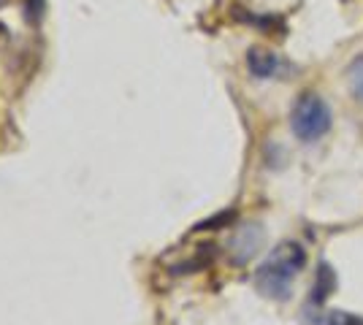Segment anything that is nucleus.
<instances>
[{
    "mask_svg": "<svg viewBox=\"0 0 363 325\" xmlns=\"http://www.w3.org/2000/svg\"><path fill=\"white\" fill-rule=\"evenodd\" d=\"M306 268V249L298 241H282L272 249V255L257 266L255 290L274 301H288L293 293V282Z\"/></svg>",
    "mask_w": 363,
    "mask_h": 325,
    "instance_id": "1",
    "label": "nucleus"
},
{
    "mask_svg": "<svg viewBox=\"0 0 363 325\" xmlns=\"http://www.w3.org/2000/svg\"><path fill=\"white\" fill-rule=\"evenodd\" d=\"M333 125V114L328 103L318 93H301L290 108V130L303 144L320 141Z\"/></svg>",
    "mask_w": 363,
    "mask_h": 325,
    "instance_id": "2",
    "label": "nucleus"
},
{
    "mask_svg": "<svg viewBox=\"0 0 363 325\" xmlns=\"http://www.w3.org/2000/svg\"><path fill=\"white\" fill-rule=\"evenodd\" d=\"M263 241H266L263 225H257V222L242 225L230 239V261L236 266H244L247 261H252L257 255V249L263 247Z\"/></svg>",
    "mask_w": 363,
    "mask_h": 325,
    "instance_id": "3",
    "label": "nucleus"
},
{
    "mask_svg": "<svg viewBox=\"0 0 363 325\" xmlns=\"http://www.w3.org/2000/svg\"><path fill=\"white\" fill-rule=\"evenodd\" d=\"M247 68H250V74L260 81H266V79H274L279 76V71H282V60H279V55L272 52V49H263V47H252L247 52Z\"/></svg>",
    "mask_w": 363,
    "mask_h": 325,
    "instance_id": "4",
    "label": "nucleus"
},
{
    "mask_svg": "<svg viewBox=\"0 0 363 325\" xmlns=\"http://www.w3.org/2000/svg\"><path fill=\"white\" fill-rule=\"evenodd\" d=\"M333 290H336V274L328 263H320L315 285H312V295H309V307H323L333 295Z\"/></svg>",
    "mask_w": 363,
    "mask_h": 325,
    "instance_id": "5",
    "label": "nucleus"
},
{
    "mask_svg": "<svg viewBox=\"0 0 363 325\" xmlns=\"http://www.w3.org/2000/svg\"><path fill=\"white\" fill-rule=\"evenodd\" d=\"M309 325H363V317L350 314V312H318V317L303 314Z\"/></svg>",
    "mask_w": 363,
    "mask_h": 325,
    "instance_id": "6",
    "label": "nucleus"
},
{
    "mask_svg": "<svg viewBox=\"0 0 363 325\" xmlns=\"http://www.w3.org/2000/svg\"><path fill=\"white\" fill-rule=\"evenodd\" d=\"M347 84H350V93H352V98L363 103V57H355V60L350 62Z\"/></svg>",
    "mask_w": 363,
    "mask_h": 325,
    "instance_id": "7",
    "label": "nucleus"
},
{
    "mask_svg": "<svg viewBox=\"0 0 363 325\" xmlns=\"http://www.w3.org/2000/svg\"><path fill=\"white\" fill-rule=\"evenodd\" d=\"M46 14V0H25V16H28V22L33 25H38Z\"/></svg>",
    "mask_w": 363,
    "mask_h": 325,
    "instance_id": "8",
    "label": "nucleus"
},
{
    "mask_svg": "<svg viewBox=\"0 0 363 325\" xmlns=\"http://www.w3.org/2000/svg\"><path fill=\"white\" fill-rule=\"evenodd\" d=\"M0 3H3V0H0Z\"/></svg>",
    "mask_w": 363,
    "mask_h": 325,
    "instance_id": "9",
    "label": "nucleus"
}]
</instances>
